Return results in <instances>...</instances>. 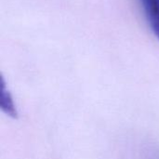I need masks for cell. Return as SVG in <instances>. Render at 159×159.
Here are the masks:
<instances>
[{"label": "cell", "instance_id": "cell-1", "mask_svg": "<svg viewBox=\"0 0 159 159\" xmlns=\"http://www.w3.org/2000/svg\"><path fill=\"white\" fill-rule=\"evenodd\" d=\"M139 1L152 32L159 40V0Z\"/></svg>", "mask_w": 159, "mask_h": 159}, {"label": "cell", "instance_id": "cell-2", "mask_svg": "<svg viewBox=\"0 0 159 159\" xmlns=\"http://www.w3.org/2000/svg\"><path fill=\"white\" fill-rule=\"evenodd\" d=\"M0 106L2 110L9 116L11 117H16L17 116V110L16 106L14 104L13 99L5 87V84H2V89H1V96H0Z\"/></svg>", "mask_w": 159, "mask_h": 159}]
</instances>
